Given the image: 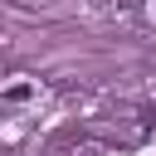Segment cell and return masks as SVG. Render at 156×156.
<instances>
[{
	"label": "cell",
	"mask_w": 156,
	"mask_h": 156,
	"mask_svg": "<svg viewBox=\"0 0 156 156\" xmlns=\"http://www.w3.org/2000/svg\"><path fill=\"white\" fill-rule=\"evenodd\" d=\"M0 98H5V102H29V98H34V83H10Z\"/></svg>",
	"instance_id": "6da1fadb"
}]
</instances>
